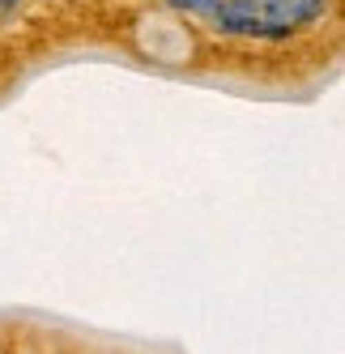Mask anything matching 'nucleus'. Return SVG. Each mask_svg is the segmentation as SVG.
<instances>
[{
    "instance_id": "2",
    "label": "nucleus",
    "mask_w": 345,
    "mask_h": 354,
    "mask_svg": "<svg viewBox=\"0 0 345 354\" xmlns=\"http://www.w3.org/2000/svg\"><path fill=\"white\" fill-rule=\"evenodd\" d=\"M324 5L328 0H294V13H299V21H311V17L324 13Z\"/></svg>"
},
{
    "instance_id": "1",
    "label": "nucleus",
    "mask_w": 345,
    "mask_h": 354,
    "mask_svg": "<svg viewBox=\"0 0 345 354\" xmlns=\"http://www.w3.org/2000/svg\"><path fill=\"white\" fill-rule=\"evenodd\" d=\"M170 5H175V9H184V13H201V17H213L221 0H170Z\"/></svg>"
},
{
    "instance_id": "3",
    "label": "nucleus",
    "mask_w": 345,
    "mask_h": 354,
    "mask_svg": "<svg viewBox=\"0 0 345 354\" xmlns=\"http://www.w3.org/2000/svg\"><path fill=\"white\" fill-rule=\"evenodd\" d=\"M5 5H21V0H5Z\"/></svg>"
}]
</instances>
